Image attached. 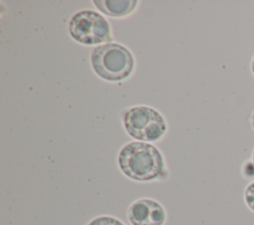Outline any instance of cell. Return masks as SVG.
<instances>
[{"mask_svg":"<svg viewBox=\"0 0 254 225\" xmlns=\"http://www.w3.org/2000/svg\"><path fill=\"white\" fill-rule=\"evenodd\" d=\"M121 171L136 181H151L166 174L161 152L146 142H131L123 146L118 154Z\"/></svg>","mask_w":254,"mask_h":225,"instance_id":"cell-1","label":"cell"},{"mask_svg":"<svg viewBox=\"0 0 254 225\" xmlns=\"http://www.w3.org/2000/svg\"><path fill=\"white\" fill-rule=\"evenodd\" d=\"M91 66L102 79L117 82L131 75L135 60L131 52L124 46L108 43L95 47L91 52Z\"/></svg>","mask_w":254,"mask_h":225,"instance_id":"cell-2","label":"cell"},{"mask_svg":"<svg viewBox=\"0 0 254 225\" xmlns=\"http://www.w3.org/2000/svg\"><path fill=\"white\" fill-rule=\"evenodd\" d=\"M128 135L140 142L160 140L167 131V123L160 112L149 106H135L126 111L123 117Z\"/></svg>","mask_w":254,"mask_h":225,"instance_id":"cell-3","label":"cell"},{"mask_svg":"<svg viewBox=\"0 0 254 225\" xmlns=\"http://www.w3.org/2000/svg\"><path fill=\"white\" fill-rule=\"evenodd\" d=\"M68 33L75 42L85 46H101L112 40L107 20L92 10L75 13L68 23Z\"/></svg>","mask_w":254,"mask_h":225,"instance_id":"cell-4","label":"cell"},{"mask_svg":"<svg viewBox=\"0 0 254 225\" xmlns=\"http://www.w3.org/2000/svg\"><path fill=\"white\" fill-rule=\"evenodd\" d=\"M127 218L132 225H163L166 220L164 207L151 198H140L128 207Z\"/></svg>","mask_w":254,"mask_h":225,"instance_id":"cell-5","label":"cell"},{"mask_svg":"<svg viewBox=\"0 0 254 225\" xmlns=\"http://www.w3.org/2000/svg\"><path fill=\"white\" fill-rule=\"evenodd\" d=\"M94 6L103 14L110 17H125L137 7V0H94Z\"/></svg>","mask_w":254,"mask_h":225,"instance_id":"cell-6","label":"cell"},{"mask_svg":"<svg viewBox=\"0 0 254 225\" xmlns=\"http://www.w3.org/2000/svg\"><path fill=\"white\" fill-rule=\"evenodd\" d=\"M87 225H125V224L113 216L103 215V216H98L92 219Z\"/></svg>","mask_w":254,"mask_h":225,"instance_id":"cell-7","label":"cell"},{"mask_svg":"<svg viewBox=\"0 0 254 225\" xmlns=\"http://www.w3.org/2000/svg\"><path fill=\"white\" fill-rule=\"evenodd\" d=\"M244 199L247 206L254 212V182L248 184L244 191Z\"/></svg>","mask_w":254,"mask_h":225,"instance_id":"cell-8","label":"cell"},{"mask_svg":"<svg viewBox=\"0 0 254 225\" xmlns=\"http://www.w3.org/2000/svg\"><path fill=\"white\" fill-rule=\"evenodd\" d=\"M250 123H251V126H252L253 130H254V112H253V114L251 115V118H250Z\"/></svg>","mask_w":254,"mask_h":225,"instance_id":"cell-9","label":"cell"},{"mask_svg":"<svg viewBox=\"0 0 254 225\" xmlns=\"http://www.w3.org/2000/svg\"><path fill=\"white\" fill-rule=\"evenodd\" d=\"M251 70H252V72H253V74H254V57H253L252 62H251Z\"/></svg>","mask_w":254,"mask_h":225,"instance_id":"cell-10","label":"cell"},{"mask_svg":"<svg viewBox=\"0 0 254 225\" xmlns=\"http://www.w3.org/2000/svg\"><path fill=\"white\" fill-rule=\"evenodd\" d=\"M253 164H254V152H253Z\"/></svg>","mask_w":254,"mask_h":225,"instance_id":"cell-11","label":"cell"}]
</instances>
